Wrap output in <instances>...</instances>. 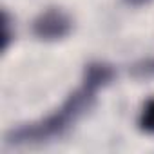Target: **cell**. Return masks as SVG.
Segmentation results:
<instances>
[{
    "mask_svg": "<svg viewBox=\"0 0 154 154\" xmlns=\"http://www.w3.org/2000/svg\"><path fill=\"white\" fill-rule=\"evenodd\" d=\"M72 18L60 8H47L33 20V35L45 42H54L69 36Z\"/></svg>",
    "mask_w": 154,
    "mask_h": 154,
    "instance_id": "cell-2",
    "label": "cell"
},
{
    "mask_svg": "<svg viewBox=\"0 0 154 154\" xmlns=\"http://www.w3.org/2000/svg\"><path fill=\"white\" fill-rule=\"evenodd\" d=\"M114 78V69L109 65V63H103V62H93L89 65H85V71H84V84L94 87L96 91L109 85Z\"/></svg>",
    "mask_w": 154,
    "mask_h": 154,
    "instance_id": "cell-3",
    "label": "cell"
},
{
    "mask_svg": "<svg viewBox=\"0 0 154 154\" xmlns=\"http://www.w3.org/2000/svg\"><path fill=\"white\" fill-rule=\"evenodd\" d=\"M134 71L138 76H145V78L154 76V60H145V62L134 65Z\"/></svg>",
    "mask_w": 154,
    "mask_h": 154,
    "instance_id": "cell-5",
    "label": "cell"
},
{
    "mask_svg": "<svg viewBox=\"0 0 154 154\" xmlns=\"http://www.w3.org/2000/svg\"><path fill=\"white\" fill-rule=\"evenodd\" d=\"M96 89L82 84L76 91H72L67 100L51 114L38 122L22 123L11 129L6 134V143L11 147H31L53 141L62 138L85 112H89L96 102Z\"/></svg>",
    "mask_w": 154,
    "mask_h": 154,
    "instance_id": "cell-1",
    "label": "cell"
},
{
    "mask_svg": "<svg viewBox=\"0 0 154 154\" xmlns=\"http://www.w3.org/2000/svg\"><path fill=\"white\" fill-rule=\"evenodd\" d=\"M150 0H125V4H129V6H134V8H140V6H145V4H149Z\"/></svg>",
    "mask_w": 154,
    "mask_h": 154,
    "instance_id": "cell-6",
    "label": "cell"
},
{
    "mask_svg": "<svg viewBox=\"0 0 154 154\" xmlns=\"http://www.w3.org/2000/svg\"><path fill=\"white\" fill-rule=\"evenodd\" d=\"M138 125L143 132L147 134H154V98H150L143 109H141V114L138 118Z\"/></svg>",
    "mask_w": 154,
    "mask_h": 154,
    "instance_id": "cell-4",
    "label": "cell"
}]
</instances>
